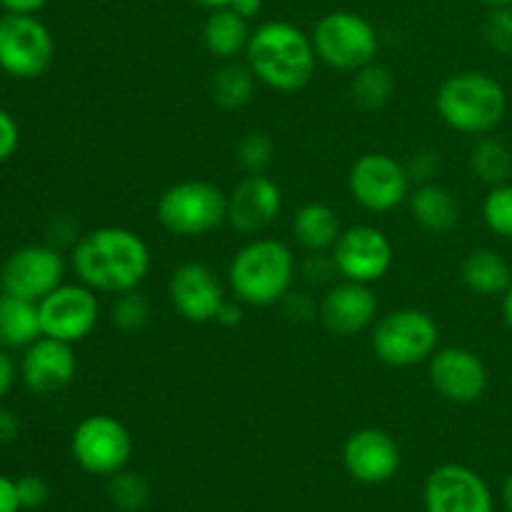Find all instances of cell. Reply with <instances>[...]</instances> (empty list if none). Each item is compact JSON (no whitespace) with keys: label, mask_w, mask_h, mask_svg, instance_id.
<instances>
[{"label":"cell","mask_w":512,"mask_h":512,"mask_svg":"<svg viewBox=\"0 0 512 512\" xmlns=\"http://www.w3.org/2000/svg\"><path fill=\"white\" fill-rule=\"evenodd\" d=\"M73 270L95 293L120 295L143 283L150 270V250L133 230L105 225L75 243Z\"/></svg>","instance_id":"1"},{"label":"cell","mask_w":512,"mask_h":512,"mask_svg":"<svg viewBox=\"0 0 512 512\" xmlns=\"http://www.w3.org/2000/svg\"><path fill=\"white\" fill-rule=\"evenodd\" d=\"M248 65L255 78L280 93H295L313 80L318 53L310 35L285 20L258 25L250 35Z\"/></svg>","instance_id":"2"},{"label":"cell","mask_w":512,"mask_h":512,"mask_svg":"<svg viewBox=\"0 0 512 512\" xmlns=\"http://www.w3.org/2000/svg\"><path fill=\"white\" fill-rule=\"evenodd\" d=\"M293 278V250L273 238H258L243 245L228 268V283L235 298L255 308L280 303L290 293Z\"/></svg>","instance_id":"3"},{"label":"cell","mask_w":512,"mask_h":512,"mask_svg":"<svg viewBox=\"0 0 512 512\" xmlns=\"http://www.w3.org/2000/svg\"><path fill=\"white\" fill-rule=\"evenodd\" d=\"M435 108L445 125L465 135H488L508 110L505 88L483 70L450 75L435 95Z\"/></svg>","instance_id":"4"},{"label":"cell","mask_w":512,"mask_h":512,"mask_svg":"<svg viewBox=\"0 0 512 512\" xmlns=\"http://www.w3.org/2000/svg\"><path fill=\"white\" fill-rule=\"evenodd\" d=\"M160 225L180 238H200L228 223V193L208 180H180L155 205Z\"/></svg>","instance_id":"5"},{"label":"cell","mask_w":512,"mask_h":512,"mask_svg":"<svg viewBox=\"0 0 512 512\" xmlns=\"http://www.w3.org/2000/svg\"><path fill=\"white\" fill-rule=\"evenodd\" d=\"M440 328L425 310L400 308L380 318L373 328V350L390 368H413L433 358Z\"/></svg>","instance_id":"6"},{"label":"cell","mask_w":512,"mask_h":512,"mask_svg":"<svg viewBox=\"0 0 512 512\" xmlns=\"http://www.w3.org/2000/svg\"><path fill=\"white\" fill-rule=\"evenodd\" d=\"M313 45L318 60L343 73H355L373 63L378 55V33L373 23L350 10H335L323 15L313 28Z\"/></svg>","instance_id":"7"},{"label":"cell","mask_w":512,"mask_h":512,"mask_svg":"<svg viewBox=\"0 0 512 512\" xmlns=\"http://www.w3.org/2000/svg\"><path fill=\"white\" fill-rule=\"evenodd\" d=\"M53 55V35L35 15L8 13L0 18V70L10 78H40L53 63Z\"/></svg>","instance_id":"8"},{"label":"cell","mask_w":512,"mask_h":512,"mask_svg":"<svg viewBox=\"0 0 512 512\" xmlns=\"http://www.w3.org/2000/svg\"><path fill=\"white\" fill-rule=\"evenodd\" d=\"M70 453L85 473L110 478L128 465L130 453H133V438H130L128 428L113 415H88L73 430Z\"/></svg>","instance_id":"9"},{"label":"cell","mask_w":512,"mask_h":512,"mask_svg":"<svg viewBox=\"0 0 512 512\" xmlns=\"http://www.w3.org/2000/svg\"><path fill=\"white\" fill-rule=\"evenodd\" d=\"M348 190L360 208L388 213L410 195L408 168L393 155L365 153L350 168Z\"/></svg>","instance_id":"10"},{"label":"cell","mask_w":512,"mask_h":512,"mask_svg":"<svg viewBox=\"0 0 512 512\" xmlns=\"http://www.w3.org/2000/svg\"><path fill=\"white\" fill-rule=\"evenodd\" d=\"M43 335L63 343H80L95 330L100 320V303L93 288L80 285H58L38 303Z\"/></svg>","instance_id":"11"},{"label":"cell","mask_w":512,"mask_h":512,"mask_svg":"<svg viewBox=\"0 0 512 512\" xmlns=\"http://www.w3.org/2000/svg\"><path fill=\"white\" fill-rule=\"evenodd\" d=\"M65 263L63 255L50 245H25L0 268V288L18 298L40 303L45 295L53 293L58 285H63Z\"/></svg>","instance_id":"12"},{"label":"cell","mask_w":512,"mask_h":512,"mask_svg":"<svg viewBox=\"0 0 512 512\" xmlns=\"http://www.w3.org/2000/svg\"><path fill=\"white\" fill-rule=\"evenodd\" d=\"M335 270L353 283H375L385 278L393 265V245L383 230L373 225H355L340 233L333 245Z\"/></svg>","instance_id":"13"},{"label":"cell","mask_w":512,"mask_h":512,"mask_svg":"<svg viewBox=\"0 0 512 512\" xmlns=\"http://www.w3.org/2000/svg\"><path fill=\"white\" fill-rule=\"evenodd\" d=\"M428 512H493L488 483L468 465L445 463L428 475L425 483Z\"/></svg>","instance_id":"14"},{"label":"cell","mask_w":512,"mask_h":512,"mask_svg":"<svg viewBox=\"0 0 512 512\" xmlns=\"http://www.w3.org/2000/svg\"><path fill=\"white\" fill-rule=\"evenodd\" d=\"M428 363L435 393L450 403L470 405L488 390V368L473 350L458 345L438 348Z\"/></svg>","instance_id":"15"},{"label":"cell","mask_w":512,"mask_h":512,"mask_svg":"<svg viewBox=\"0 0 512 512\" xmlns=\"http://www.w3.org/2000/svg\"><path fill=\"white\" fill-rule=\"evenodd\" d=\"M170 303L175 313L188 323H213L225 293L213 270L203 263H183L173 270L168 283Z\"/></svg>","instance_id":"16"},{"label":"cell","mask_w":512,"mask_h":512,"mask_svg":"<svg viewBox=\"0 0 512 512\" xmlns=\"http://www.w3.org/2000/svg\"><path fill=\"white\" fill-rule=\"evenodd\" d=\"M343 463L350 478L363 485H383L400 470V448L380 428L355 430L343 445Z\"/></svg>","instance_id":"17"},{"label":"cell","mask_w":512,"mask_h":512,"mask_svg":"<svg viewBox=\"0 0 512 512\" xmlns=\"http://www.w3.org/2000/svg\"><path fill=\"white\" fill-rule=\"evenodd\" d=\"M78 373L73 345L63 340L40 335L33 345L25 348L23 363H20V378L25 388L35 395L63 393L73 383Z\"/></svg>","instance_id":"18"},{"label":"cell","mask_w":512,"mask_h":512,"mask_svg":"<svg viewBox=\"0 0 512 512\" xmlns=\"http://www.w3.org/2000/svg\"><path fill=\"white\" fill-rule=\"evenodd\" d=\"M283 210L280 185L265 173L245 175L228 193V223L243 235L263 233Z\"/></svg>","instance_id":"19"},{"label":"cell","mask_w":512,"mask_h":512,"mask_svg":"<svg viewBox=\"0 0 512 512\" xmlns=\"http://www.w3.org/2000/svg\"><path fill=\"white\" fill-rule=\"evenodd\" d=\"M318 313L330 333L340 335V338H350V335L363 333L365 328L375 323L378 298H375L370 285L343 280V283L325 293Z\"/></svg>","instance_id":"20"},{"label":"cell","mask_w":512,"mask_h":512,"mask_svg":"<svg viewBox=\"0 0 512 512\" xmlns=\"http://www.w3.org/2000/svg\"><path fill=\"white\" fill-rule=\"evenodd\" d=\"M40 335L38 303L0 290V348H28Z\"/></svg>","instance_id":"21"},{"label":"cell","mask_w":512,"mask_h":512,"mask_svg":"<svg viewBox=\"0 0 512 512\" xmlns=\"http://www.w3.org/2000/svg\"><path fill=\"white\" fill-rule=\"evenodd\" d=\"M250 35L248 20L240 18L233 8L210 10L203 25V43L210 55L220 60H235L240 53L248 50Z\"/></svg>","instance_id":"22"},{"label":"cell","mask_w":512,"mask_h":512,"mask_svg":"<svg viewBox=\"0 0 512 512\" xmlns=\"http://www.w3.org/2000/svg\"><path fill=\"white\" fill-rule=\"evenodd\" d=\"M410 215L430 233H450L460 220L458 200L438 183H423L410 195Z\"/></svg>","instance_id":"23"},{"label":"cell","mask_w":512,"mask_h":512,"mask_svg":"<svg viewBox=\"0 0 512 512\" xmlns=\"http://www.w3.org/2000/svg\"><path fill=\"white\" fill-rule=\"evenodd\" d=\"M340 218L330 205L325 203H305L303 208L295 210L293 215V238L310 253H325L333 250L338 243Z\"/></svg>","instance_id":"24"},{"label":"cell","mask_w":512,"mask_h":512,"mask_svg":"<svg viewBox=\"0 0 512 512\" xmlns=\"http://www.w3.org/2000/svg\"><path fill=\"white\" fill-rule=\"evenodd\" d=\"M460 275H463V283L473 293L485 295V298H490V295H505L512 285V270L508 260L488 248L473 250L463 260Z\"/></svg>","instance_id":"25"},{"label":"cell","mask_w":512,"mask_h":512,"mask_svg":"<svg viewBox=\"0 0 512 512\" xmlns=\"http://www.w3.org/2000/svg\"><path fill=\"white\" fill-rule=\"evenodd\" d=\"M255 83L258 78L250 65L225 60V65H220L210 78V98L218 108L240 110L253 100Z\"/></svg>","instance_id":"26"},{"label":"cell","mask_w":512,"mask_h":512,"mask_svg":"<svg viewBox=\"0 0 512 512\" xmlns=\"http://www.w3.org/2000/svg\"><path fill=\"white\" fill-rule=\"evenodd\" d=\"M395 93V75L388 65L368 63L355 70L350 80V95L353 103L363 110H380L390 103Z\"/></svg>","instance_id":"27"},{"label":"cell","mask_w":512,"mask_h":512,"mask_svg":"<svg viewBox=\"0 0 512 512\" xmlns=\"http://www.w3.org/2000/svg\"><path fill=\"white\" fill-rule=\"evenodd\" d=\"M470 170L475 178L488 185H503L512 178V153L505 143L495 138L478 140L470 153Z\"/></svg>","instance_id":"28"},{"label":"cell","mask_w":512,"mask_h":512,"mask_svg":"<svg viewBox=\"0 0 512 512\" xmlns=\"http://www.w3.org/2000/svg\"><path fill=\"white\" fill-rule=\"evenodd\" d=\"M108 498L118 510L140 512L150 503V485L143 475L120 470V473L110 475Z\"/></svg>","instance_id":"29"},{"label":"cell","mask_w":512,"mask_h":512,"mask_svg":"<svg viewBox=\"0 0 512 512\" xmlns=\"http://www.w3.org/2000/svg\"><path fill=\"white\" fill-rule=\"evenodd\" d=\"M110 320L123 333H138L150 320L148 298L143 293H138V288L115 295L113 305H110Z\"/></svg>","instance_id":"30"},{"label":"cell","mask_w":512,"mask_h":512,"mask_svg":"<svg viewBox=\"0 0 512 512\" xmlns=\"http://www.w3.org/2000/svg\"><path fill=\"white\" fill-rule=\"evenodd\" d=\"M275 158V145L273 140L265 133H245L238 143V163L243 165V170L248 175H260L268 173V168L273 165Z\"/></svg>","instance_id":"31"},{"label":"cell","mask_w":512,"mask_h":512,"mask_svg":"<svg viewBox=\"0 0 512 512\" xmlns=\"http://www.w3.org/2000/svg\"><path fill=\"white\" fill-rule=\"evenodd\" d=\"M485 225L500 238L512 240V185H493L483 203Z\"/></svg>","instance_id":"32"},{"label":"cell","mask_w":512,"mask_h":512,"mask_svg":"<svg viewBox=\"0 0 512 512\" xmlns=\"http://www.w3.org/2000/svg\"><path fill=\"white\" fill-rule=\"evenodd\" d=\"M485 40L500 55L512 58V3L490 10L488 20H485Z\"/></svg>","instance_id":"33"},{"label":"cell","mask_w":512,"mask_h":512,"mask_svg":"<svg viewBox=\"0 0 512 512\" xmlns=\"http://www.w3.org/2000/svg\"><path fill=\"white\" fill-rule=\"evenodd\" d=\"M18 485V498L23 510H38L48 503V483H45L40 475H23L20 480H15Z\"/></svg>","instance_id":"34"},{"label":"cell","mask_w":512,"mask_h":512,"mask_svg":"<svg viewBox=\"0 0 512 512\" xmlns=\"http://www.w3.org/2000/svg\"><path fill=\"white\" fill-rule=\"evenodd\" d=\"M20 145V128L8 110L0 108V163L10 160Z\"/></svg>","instance_id":"35"},{"label":"cell","mask_w":512,"mask_h":512,"mask_svg":"<svg viewBox=\"0 0 512 512\" xmlns=\"http://www.w3.org/2000/svg\"><path fill=\"white\" fill-rule=\"evenodd\" d=\"M283 310L293 323H308L315 315V303L303 293H288L283 300Z\"/></svg>","instance_id":"36"},{"label":"cell","mask_w":512,"mask_h":512,"mask_svg":"<svg viewBox=\"0 0 512 512\" xmlns=\"http://www.w3.org/2000/svg\"><path fill=\"white\" fill-rule=\"evenodd\" d=\"M438 165H440L438 155H435L433 150H423V153L415 155V160L410 163L408 175L410 178L420 180V183H428V180L435 175V170H438Z\"/></svg>","instance_id":"37"},{"label":"cell","mask_w":512,"mask_h":512,"mask_svg":"<svg viewBox=\"0 0 512 512\" xmlns=\"http://www.w3.org/2000/svg\"><path fill=\"white\" fill-rule=\"evenodd\" d=\"M23 505H20L18 498V485L15 480H10L8 475H0V512H20Z\"/></svg>","instance_id":"38"},{"label":"cell","mask_w":512,"mask_h":512,"mask_svg":"<svg viewBox=\"0 0 512 512\" xmlns=\"http://www.w3.org/2000/svg\"><path fill=\"white\" fill-rule=\"evenodd\" d=\"M215 323L223 325V328H238L243 323V303L240 300H225L220 305L218 315H215Z\"/></svg>","instance_id":"39"},{"label":"cell","mask_w":512,"mask_h":512,"mask_svg":"<svg viewBox=\"0 0 512 512\" xmlns=\"http://www.w3.org/2000/svg\"><path fill=\"white\" fill-rule=\"evenodd\" d=\"M20 435V420L13 410L0 408V445L13 443Z\"/></svg>","instance_id":"40"},{"label":"cell","mask_w":512,"mask_h":512,"mask_svg":"<svg viewBox=\"0 0 512 512\" xmlns=\"http://www.w3.org/2000/svg\"><path fill=\"white\" fill-rule=\"evenodd\" d=\"M15 383V365L10 360V355L5 353V348H0V403H3L5 395L10 393Z\"/></svg>","instance_id":"41"},{"label":"cell","mask_w":512,"mask_h":512,"mask_svg":"<svg viewBox=\"0 0 512 512\" xmlns=\"http://www.w3.org/2000/svg\"><path fill=\"white\" fill-rule=\"evenodd\" d=\"M50 0H0L5 13H18V15H35L43 10Z\"/></svg>","instance_id":"42"},{"label":"cell","mask_w":512,"mask_h":512,"mask_svg":"<svg viewBox=\"0 0 512 512\" xmlns=\"http://www.w3.org/2000/svg\"><path fill=\"white\" fill-rule=\"evenodd\" d=\"M228 8H233L240 18L250 20L255 18V15H260V10H263V0H230Z\"/></svg>","instance_id":"43"},{"label":"cell","mask_w":512,"mask_h":512,"mask_svg":"<svg viewBox=\"0 0 512 512\" xmlns=\"http://www.w3.org/2000/svg\"><path fill=\"white\" fill-rule=\"evenodd\" d=\"M503 315H505V323H508V328L512 333V285L508 288V293L503 295Z\"/></svg>","instance_id":"44"},{"label":"cell","mask_w":512,"mask_h":512,"mask_svg":"<svg viewBox=\"0 0 512 512\" xmlns=\"http://www.w3.org/2000/svg\"><path fill=\"white\" fill-rule=\"evenodd\" d=\"M503 505H505V510L512 512V473L505 478V483H503Z\"/></svg>","instance_id":"45"},{"label":"cell","mask_w":512,"mask_h":512,"mask_svg":"<svg viewBox=\"0 0 512 512\" xmlns=\"http://www.w3.org/2000/svg\"><path fill=\"white\" fill-rule=\"evenodd\" d=\"M193 3L203 5V8H208V10H218V8H228L230 0H193Z\"/></svg>","instance_id":"46"},{"label":"cell","mask_w":512,"mask_h":512,"mask_svg":"<svg viewBox=\"0 0 512 512\" xmlns=\"http://www.w3.org/2000/svg\"><path fill=\"white\" fill-rule=\"evenodd\" d=\"M480 3L490 5V8H498V5H510L512 0H480Z\"/></svg>","instance_id":"47"}]
</instances>
